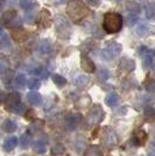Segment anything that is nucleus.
<instances>
[{"instance_id": "nucleus-11", "label": "nucleus", "mask_w": 155, "mask_h": 156, "mask_svg": "<svg viewBox=\"0 0 155 156\" xmlns=\"http://www.w3.org/2000/svg\"><path fill=\"white\" fill-rule=\"evenodd\" d=\"M27 99H28V101L32 105H34V106H39V105L42 104V97H41V94L35 91L29 92V93L27 94Z\"/></svg>"}, {"instance_id": "nucleus-29", "label": "nucleus", "mask_w": 155, "mask_h": 156, "mask_svg": "<svg viewBox=\"0 0 155 156\" xmlns=\"http://www.w3.org/2000/svg\"><path fill=\"white\" fill-rule=\"evenodd\" d=\"M43 126H45V122L42 120H35L32 124V126H31V129L33 132H40V130L43 128Z\"/></svg>"}, {"instance_id": "nucleus-12", "label": "nucleus", "mask_w": 155, "mask_h": 156, "mask_svg": "<svg viewBox=\"0 0 155 156\" xmlns=\"http://www.w3.org/2000/svg\"><path fill=\"white\" fill-rule=\"evenodd\" d=\"M5 103H6V106L8 107V108H12V107H14L16 104H19L20 103V96L18 94V93L13 92V93H11V94L7 96Z\"/></svg>"}, {"instance_id": "nucleus-38", "label": "nucleus", "mask_w": 155, "mask_h": 156, "mask_svg": "<svg viewBox=\"0 0 155 156\" xmlns=\"http://www.w3.org/2000/svg\"><path fill=\"white\" fill-rule=\"evenodd\" d=\"M109 76H110V72L107 71L106 69H100L99 70V72H98V78L100 79V80H106L107 78H109Z\"/></svg>"}, {"instance_id": "nucleus-17", "label": "nucleus", "mask_w": 155, "mask_h": 156, "mask_svg": "<svg viewBox=\"0 0 155 156\" xmlns=\"http://www.w3.org/2000/svg\"><path fill=\"white\" fill-rule=\"evenodd\" d=\"M146 140H147V133H146L145 130H138L135 133V136H134L135 144H138V146L143 144Z\"/></svg>"}, {"instance_id": "nucleus-6", "label": "nucleus", "mask_w": 155, "mask_h": 156, "mask_svg": "<svg viewBox=\"0 0 155 156\" xmlns=\"http://www.w3.org/2000/svg\"><path fill=\"white\" fill-rule=\"evenodd\" d=\"M55 25L57 28V33H59L61 39H69V35L71 33L69 22L63 16L58 15V16H56V20H55Z\"/></svg>"}, {"instance_id": "nucleus-18", "label": "nucleus", "mask_w": 155, "mask_h": 156, "mask_svg": "<svg viewBox=\"0 0 155 156\" xmlns=\"http://www.w3.org/2000/svg\"><path fill=\"white\" fill-rule=\"evenodd\" d=\"M64 146L62 144V143H55L54 146L52 147V156H58V155H62L63 153H64Z\"/></svg>"}, {"instance_id": "nucleus-14", "label": "nucleus", "mask_w": 155, "mask_h": 156, "mask_svg": "<svg viewBox=\"0 0 155 156\" xmlns=\"http://www.w3.org/2000/svg\"><path fill=\"white\" fill-rule=\"evenodd\" d=\"M83 156H104V155H103V150L100 149L98 146H90L84 151Z\"/></svg>"}, {"instance_id": "nucleus-34", "label": "nucleus", "mask_w": 155, "mask_h": 156, "mask_svg": "<svg viewBox=\"0 0 155 156\" xmlns=\"http://www.w3.org/2000/svg\"><path fill=\"white\" fill-rule=\"evenodd\" d=\"M145 89L148 92L155 93V79H149L145 83Z\"/></svg>"}, {"instance_id": "nucleus-22", "label": "nucleus", "mask_w": 155, "mask_h": 156, "mask_svg": "<svg viewBox=\"0 0 155 156\" xmlns=\"http://www.w3.org/2000/svg\"><path fill=\"white\" fill-rule=\"evenodd\" d=\"M15 16H16V12L14 9H11V11H7L6 13L2 15V21L5 23H9L11 21L15 20Z\"/></svg>"}, {"instance_id": "nucleus-21", "label": "nucleus", "mask_w": 155, "mask_h": 156, "mask_svg": "<svg viewBox=\"0 0 155 156\" xmlns=\"http://www.w3.org/2000/svg\"><path fill=\"white\" fill-rule=\"evenodd\" d=\"M31 142H32V136H31L29 133L23 134L21 136V139H20V146H21V148H28Z\"/></svg>"}, {"instance_id": "nucleus-41", "label": "nucleus", "mask_w": 155, "mask_h": 156, "mask_svg": "<svg viewBox=\"0 0 155 156\" xmlns=\"http://www.w3.org/2000/svg\"><path fill=\"white\" fill-rule=\"evenodd\" d=\"M40 76L43 78V79H47V78H48V71H47L45 69L41 70V71H40Z\"/></svg>"}, {"instance_id": "nucleus-4", "label": "nucleus", "mask_w": 155, "mask_h": 156, "mask_svg": "<svg viewBox=\"0 0 155 156\" xmlns=\"http://www.w3.org/2000/svg\"><path fill=\"white\" fill-rule=\"evenodd\" d=\"M104 119V110L100 105H95L91 111L88 114L86 118V124L89 125L90 127L98 125L102 120Z\"/></svg>"}, {"instance_id": "nucleus-33", "label": "nucleus", "mask_w": 155, "mask_h": 156, "mask_svg": "<svg viewBox=\"0 0 155 156\" xmlns=\"http://www.w3.org/2000/svg\"><path fill=\"white\" fill-rule=\"evenodd\" d=\"M145 117H146V119L147 120H153V119H155V108H153V107H147L146 110H145Z\"/></svg>"}, {"instance_id": "nucleus-28", "label": "nucleus", "mask_w": 155, "mask_h": 156, "mask_svg": "<svg viewBox=\"0 0 155 156\" xmlns=\"http://www.w3.org/2000/svg\"><path fill=\"white\" fill-rule=\"evenodd\" d=\"M40 86H41L40 79H38V78H32V79H29V82H28V87H29L31 90H38Z\"/></svg>"}, {"instance_id": "nucleus-7", "label": "nucleus", "mask_w": 155, "mask_h": 156, "mask_svg": "<svg viewBox=\"0 0 155 156\" xmlns=\"http://www.w3.org/2000/svg\"><path fill=\"white\" fill-rule=\"evenodd\" d=\"M119 68L125 72H132L135 69V63L128 57H123L119 62Z\"/></svg>"}, {"instance_id": "nucleus-40", "label": "nucleus", "mask_w": 155, "mask_h": 156, "mask_svg": "<svg viewBox=\"0 0 155 156\" xmlns=\"http://www.w3.org/2000/svg\"><path fill=\"white\" fill-rule=\"evenodd\" d=\"M88 4H90L91 6H98L100 4V0H86Z\"/></svg>"}, {"instance_id": "nucleus-44", "label": "nucleus", "mask_w": 155, "mask_h": 156, "mask_svg": "<svg viewBox=\"0 0 155 156\" xmlns=\"http://www.w3.org/2000/svg\"><path fill=\"white\" fill-rule=\"evenodd\" d=\"M154 56H155V50H154Z\"/></svg>"}, {"instance_id": "nucleus-39", "label": "nucleus", "mask_w": 155, "mask_h": 156, "mask_svg": "<svg viewBox=\"0 0 155 156\" xmlns=\"http://www.w3.org/2000/svg\"><path fill=\"white\" fill-rule=\"evenodd\" d=\"M139 54H140L141 56H146V54H148V48H146V47H141V48L139 49Z\"/></svg>"}, {"instance_id": "nucleus-16", "label": "nucleus", "mask_w": 155, "mask_h": 156, "mask_svg": "<svg viewBox=\"0 0 155 156\" xmlns=\"http://www.w3.org/2000/svg\"><path fill=\"white\" fill-rule=\"evenodd\" d=\"M16 127H18V126H16V122L13 121V120H11V119L5 120L4 124H2V128H4V130L7 132V133H13V132H15Z\"/></svg>"}, {"instance_id": "nucleus-15", "label": "nucleus", "mask_w": 155, "mask_h": 156, "mask_svg": "<svg viewBox=\"0 0 155 156\" xmlns=\"http://www.w3.org/2000/svg\"><path fill=\"white\" fill-rule=\"evenodd\" d=\"M135 33L136 35H139L140 37H146L147 35H149V33H150V28H149L148 25L141 23V25H139L135 28Z\"/></svg>"}, {"instance_id": "nucleus-26", "label": "nucleus", "mask_w": 155, "mask_h": 156, "mask_svg": "<svg viewBox=\"0 0 155 156\" xmlns=\"http://www.w3.org/2000/svg\"><path fill=\"white\" fill-rule=\"evenodd\" d=\"M50 50H52V46H50L49 41L43 40V41L41 42V44H40V52H42V54H48Z\"/></svg>"}, {"instance_id": "nucleus-32", "label": "nucleus", "mask_w": 155, "mask_h": 156, "mask_svg": "<svg viewBox=\"0 0 155 156\" xmlns=\"http://www.w3.org/2000/svg\"><path fill=\"white\" fill-rule=\"evenodd\" d=\"M138 20H139L138 15L134 13H132V14H129V15H127L126 23H127V26H134L136 22H138Z\"/></svg>"}, {"instance_id": "nucleus-13", "label": "nucleus", "mask_w": 155, "mask_h": 156, "mask_svg": "<svg viewBox=\"0 0 155 156\" xmlns=\"http://www.w3.org/2000/svg\"><path fill=\"white\" fill-rule=\"evenodd\" d=\"M18 146V139L15 136H11L5 140L4 142V149L6 151H12V150Z\"/></svg>"}, {"instance_id": "nucleus-45", "label": "nucleus", "mask_w": 155, "mask_h": 156, "mask_svg": "<svg viewBox=\"0 0 155 156\" xmlns=\"http://www.w3.org/2000/svg\"><path fill=\"white\" fill-rule=\"evenodd\" d=\"M149 156H155V155H149Z\"/></svg>"}, {"instance_id": "nucleus-27", "label": "nucleus", "mask_w": 155, "mask_h": 156, "mask_svg": "<svg viewBox=\"0 0 155 156\" xmlns=\"http://www.w3.org/2000/svg\"><path fill=\"white\" fill-rule=\"evenodd\" d=\"M126 7H127V9H128L129 12H132V13H134V14H138L139 12H140V6L136 4L135 1H131V2H128V4L126 5Z\"/></svg>"}, {"instance_id": "nucleus-1", "label": "nucleus", "mask_w": 155, "mask_h": 156, "mask_svg": "<svg viewBox=\"0 0 155 156\" xmlns=\"http://www.w3.org/2000/svg\"><path fill=\"white\" fill-rule=\"evenodd\" d=\"M121 27H123V18L120 14L113 12L105 14L103 21V28L105 32L109 34H114L119 32Z\"/></svg>"}, {"instance_id": "nucleus-9", "label": "nucleus", "mask_w": 155, "mask_h": 156, "mask_svg": "<svg viewBox=\"0 0 155 156\" xmlns=\"http://www.w3.org/2000/svg\"><path fill=\"white\" fill-rule=\"evenodd\" d=\"M81 66H82V69L86 72H93L95 69H96L95 63H93L86 55H84V54L81 56Z\"/></svg>"}, {"instance_id": "nucleus-25", "label": "nucleus", "mask_w": 155, "mask_h": 156, "mask_svg": "<svg viewBox=\"0 0 155 156\" xmlns=\"http://www.w3.org/2000/svg\"><path fill=\"white\" fill-rule=\"evenodd\" d=\"M52 82L57 85V86H59V87L61 86H64L67 84V79L63 76H61V75H52Z\"/></svg>"}, {"instance_id": "nucleus-37", "label": "nucleus", "mask_w": 155, "mask_h": 156, "mask_svg": "<svg viewBox=\"0 0 155 156\" xmlns=\"http://www.w3.org/2000/svg\"><path fill=\"white\" fill-rule=\"evenodd\" d=\"M145 58H143V68L145 69H149L152 64H153V58H152V56L150 55H146V56H143Z\"/></svg>"}, {"instance_id": "nucleus-19", "label": "nucleus", "mask_w": 155, "mask_h": 156, "mask_svg": "<svg viewBox=\"0 0 155 156\" xmlns=\"http://www.w3.org/2000/svg\"><path fill=\"white\" fill-rule=\"evenodd\" d=\"M14 83H15V85H16L18 87H20V89L25 87V86H26V84H27L26 76H25L23 73H20V75H18V76L15 77V79H14Z\"/></svg>"}, {"instance_id": "nucleus-20", "label": "nucleus", "mask_w": 155, "mask_h": 156, "mask_svg": "<svg viewBox=\"0 0 155 156\" xmlns=\"http://www.w3.org/2000/svg\"><path fill=\"white\" fill-rule=\"evenodd\" d=\"M33 150H34V153L42 155L45 153V146L41 141H35L33 143Z\"/></svg>"}, {"instance_id": "nucleus-36", "label": "nucleus", "mask_w": 155, "mask_h": 156, "mask_svg": "<svg viewBox=\"0 0 155 156\" xmlns=\"http://www.w3.org/2000/svg\"><path fill=\"white\" fill-rule=\"evenodd\" d=\"M11 110L13 111L14 113H16V114H23L25 113V111H26V107H25V105L22 104H16L14 107H12Z\"/></svg>"}, {"instance_id": "nucleus-30", "label": "nucleus", "mask_w": 155, "mask_h": 156, "mask_svg": "<svg viewBox=\"0 0 155 156\" xmlns=\"http://www.w3.org/2000/svg\"><path fill=\"white\" fill-rule=\"evenodd\" d=\"M75 83H76L77 86H85L89 83V78L86 77V76L81 75V76H77V78L75 79Z\"/></svg>"}, {"instance_id": "nucleus-5", "label": "nucleus", "mask_w": 155, "mask_h": 156, "mask_svg": "<svg viewBox=\"0 0 155 156\" xmlns=\"http://www.w3.org/2000/svg\"><path fill=\"white\" fill-rule=\"evenodd\" d=\"M121 49L123 48H121V46L119 43L113 42V43L109 44L105 49L102 50V57L105 61H112V59H114L121 52Z\"/></svg>"}, {"instance_id": "nucleus-43", "label": "nucleus", "mask_w": 155, "mask_h": 156, "mask_svg": "<svg viewBox=\"0 0 155 156\" xmlns=\"http://www.w3.org/2000/svg\"><path fill=\"white\" fill-rule=\"evenodd\" d=\"M153 70H154V73H155V65H154V69H153Z\"/></svg>"}, {"instance_id": "nucleus-24", "label": "nucleus", "mask_w": 155, "mask_h": 156, "mask_svg": "<svg viewBox=\"0 0 155 156\" xmlns=\"http://www.w3.org/2000/svg\"><path fill=\"white\" fill-rule=\"evenodd\" d=\"M35 19H36L35 11H34V9H29V11H27L26 15H25V22L29 23V25H32V23L35 22Z\"/></svg>"}, {"instance_id": "nucleus-42", "label": "nucleus", "mask_w": 155, "mask_h": 156, "mask_svg": "<svg viewBox=\"0 0 155 156\" xmlns=\"http://www.w3.org/2000/svg\"><path fill=\"white\" fill-rule=\"evenodd\" d=\"M152 148H155V141L153 143H152Z\"/></svg>"}, {"instance_id": "nucleus-10", "label": "nucleus", "mask_w": 155, "mask_h": 156, "mask_svg": "<svg viewBox=\"0 0 155 156\" xmlns=\"http://www.w3.org/2000/svg\"><path fill=\"white\" fill-rule=\"evenodd\" d=\"M39 22H40V26H43L45 28L50 26V23H52V15H50V13L47 9H43L41 12Z\"/></svg>"}, {"instance_id": "nucleus-31", "label": "nucleus", "mask_w": 155, "mask_h": 156, "mask_svg": "<svg viewBox=\"0 0 155 156\" xmlns=\"http://www.w3.org/2000/svg\"><path fill=\"white\" fill-rule=\"evenodd\" d=\"M19 4H20V7L22 9H25L26 12L33 8V2L31 0H19Z\"/></svg>"}, {"instance_id": "nucleus-35", "label": "nucleus", "mask_w": 155, "mask_h": 156, "mask_svg": "<svg viewBox=\"0 0 155 156\" xmlns=\"http://www.w3.org/2000/svg\"><path fill=\"white\" fill-rule=\"evenodd\" d=\"M12 35H13V37L16 41H22V40L26 37V34L23 33V30H21V29H19V30H14L13 33H12Z\"/></svg>"}, {"instance_id": "nucleus-3", "label": "nucleus", "mask_w": 155, "mask_h": 156, "mask_svg": "<svg viewBox=\"0 0 155 156\" xmlns=\"http://www.w3.org/2000/svg\"><path fill=\"white\" fill-rule=\"evenodd\" d=\"M100 141L105 147L112 148L118 143V136H117L116 132L111 127H104L102 130V135H100Z\"/></svg>"}, {"instance_id": "nucleus-2", "label": "nucleus", "mask_w": 155, "mask_h": 156, "mask_svg": "<svg viewBox=\"0 0 155 156\" xmlns=\"http://www.w3.org/2000/svg\"><path fill=\"white\" fill-rule=\"evenodd\" d=\"M67 12L69 14L70 19L75 22H78L88 14V7L82 1H71L67 7Z\"/></svg>"}, {"instance_id": "nucleus-8", "label": "nucleus", "mask_w": 155, "mask_h": 156, "mask_svg": "<svg viewBox=\"0 0 155 156\" xmlns=\"http://www.w3.org/2000/svg\"><path fill=\"white\" fill-rule=\"evenodd\" d=\"M82 120V117L79 114H70L67 117V120H65V125H67V128L68 129H75L78 126V124L81 122Z\"/></svg>"}, {"instance_id": "nucleus-23", "label": "nucleus", "mask_w": 155, "mask_h": 156, "mask_svg": "<svg viewBox=\"0 0 155 156\" xmlns=\"http://www.w3.org/2000/svg\"><path fill=\"white\" fill-rule=\"evenodd\" d=\"M118 100H119V98H118V96L114 94V93H111V94H109L107 97L105 98V103L109 105V106H111V107L116 106V105L118 104Z\"/></svg>"}]
</instances>
